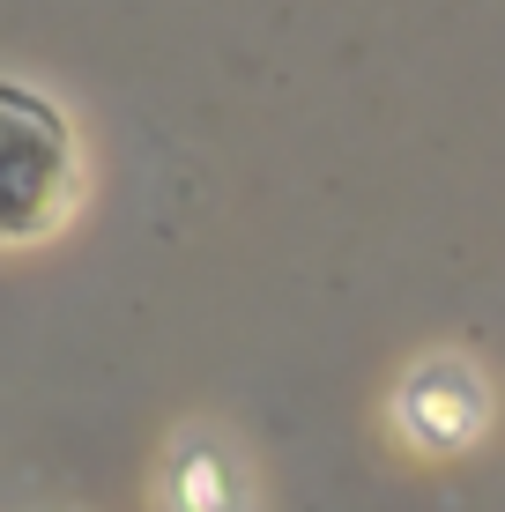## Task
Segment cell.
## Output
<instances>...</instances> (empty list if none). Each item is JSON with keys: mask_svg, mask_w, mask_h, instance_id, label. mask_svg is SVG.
Returning <instances> with one entry per match:
<instances>
[{"mask_svg": "<svg viewBox=\"0 0 505 512\" xmlns=\"http://www.w3.org/2000/svg\"><path fill=\"white\" fill-rule=\"evenodd\" d=\"M82 201V149L67 112L30 82H0V245L52 238Z\"/></svg>", "mask_w": 505, "mask_h": 512, "instance_id": "obj_1", "label": "cell"}, {"mask_svg": "<svg viewBox=\"0 0 505 512\" xmlns=\"http://www.w3.org/2000/svg\"><path fill=\"white\" fill-rule=\"evenodd\" d=\"M483 416H491V386H483V372L461 349H439V357L409 364L402 394H394V423H402L424 453L468 446V438L483 431Z\"/></svg>", "mask_w": 505, "mask_h": 512, "instance_id": "obj_2", "label": "cell"}]
</instances>
